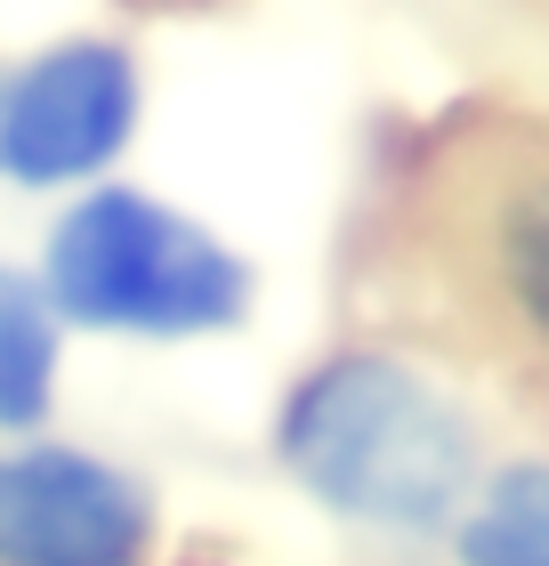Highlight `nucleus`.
Returning a JSON list of instances; mask_svg holds the SVG:
<instances>
[{
  "instance_id": "1",
  "label": "nucleus",
  "mask_w": 549,
  "mask_h": 566,
  "mask_svg": "<svg viewBox=\"0 0 549 566\" xmlns=\"http://www.w3.org/2000/svg\"><path fill=\"white\" fill-rule=\"evenodd\" d=\"M283 461L324 510L388 534H429L461 510L477 437L397 356H331L283 405Z\"/></svg>"
},
{
  "instance_id": "2",
  "label": "nucleus",
  "mask_w": 549,
  "mask_h": 566,
  "mask_svg": "<svg viewBox=\"0 0 549 566\" xmlns=\"http://www.w3.org/2000/svg\"><path fill=\"white\" fill-rule=\"evenodd\" d=\"M49 292L82 324L187 340V332H219L243 316L251 275L194 219L162 211L154 195L106 187V195L73 202L65 227L49 235Z\"/></svg>"
},
{
  "instance_id": "3",
  "label": "nucleus",
  "mask_w": 549,
  "mask_h": 566,
  "mask_svg": "<svg viewBox=\"0 0 549 566\" xmlns=\"http://www.w3.org/2000/svg\"><path fill=\"white\" fill-rule=\"evenodd\" d=\"M138 122V73L106 41H65L0 90V170L24 187L97 170Z\"/></svg>"
},
{
  "instance_id": "4",
  "label": "nucleus",
  "mask_w": 549,
  "mask_h": 566,
  "mask_svg": "<svg viewBox=\"0 0 549 566\" xmlns=\"http://www.w3.org/2000/svg\"><path fill=\"white\" fill-rule=\"evenodd\" d=\"M146 494L89 453H0V566H138Z\"/></svg>"
},
{
  "instance_id": "5",
  "label": "nucleus",
  "mask_w": 549,
  "mask_h": 566,
  "mask_svg": "<svg viewBox=\"0 0 549 566\" xmlns=\"http://www.w3.org/2000/svg\"><path fill=\"white\" fill-rule=\"evenodd\" d=\"M485 260L502 275L509 316L549 348V163L517 170L493 195V227H485Z\"/></svg>"
},
{
  "instance_id": "6",
  "label": "nucleus",
  "mask_w": 549,
  "mask_h": 566,
  "mask_svg": "<svg viewBox=\"0 0 549 566\" xmlns=\"http://www.w3.org/2000/svg\"><path fill=\"white\" fill-rule=\"evenodd\" d=\"M461 566H549V461H517L461 526Z\"/></svg>"
},
{
  "instance_id": "7",
  "label": "nucleus",
  "mask_w": 549,
  "mask_h": 566,
  "mask_svg": "<svg viewBox=\"0 0 549 566\" xmlns=\"http://www.w3.org/2000/svg\"><path fill=\"white\" fill-rule=\"evenodd\" d=\"M57 380V324H49L41 292L0 268V429H24L49 405Z\"/></svg>"
}]
</instances>
